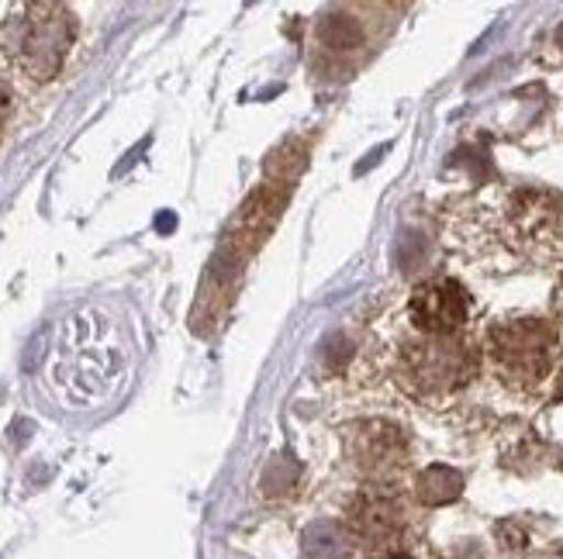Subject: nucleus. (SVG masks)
Here are the masks:
<instances>
[{
    "label": "nucleus",
    "instance_id": "f257e3e1",
    "mask_svg": "<svg viewBox=\"0 0 563 559\" xmlns=\"http://www.w3.org/2000/svg\"><path fill=\"white\" fill-rule=\"evenodd\" d=\"M66 343H59L56 349V362L48 370V383L59 387V394H73L77 401L93 398L97 387L111 383L114 377V353L101 346V335L108 325V318H101L97 311H84L66 318Z\"/></svg>",
    "mask_w": 563,
    "mask_h": 559
},
{
    "label": "nucleus",
    "instance_id": "f03ea898",
    "mask_svg": "<svg viewBox=\"0 0 563 559\" xmlns=\"http://www.w3.org/2000/svg\"><path fill=\"white\" fill-rule=\"evenodd\" d=\"M77 35V21L59 4H29L11 24L14 63L32 80H53Z\"/></svg>",
    "mask_w": 563,
    "mask_h": 559
},
{
    "label": "nucleus",
    "instance_id": "7ed1b4c3",
    "mask_svg": "<svg viewBox=\"0 0 563 559\" xmlns=\"http://www.w3.org/2000/svg\"><path fill=\"white\" fill-rule=\"evenodd\" d=\"M411 314L426 332L432 335H446L463 325V314H467V298L463 290L450 280L443 283H426L411 301Z\"/></svg>",
    "mask_w": 563,
    "mask_h": 559
},
{
    "label": "nucleus",
    "instance_id": "20e7f679",
    "mask_svg": "<svg viewBox=\"0 0 563 559\" xmlns=\"http://www.w3.org/2000/svg\"><path fill=\"white\" fill-rule=\"evenodd\" d=\"M342 546H346V543H342V532L335 525H329V522H318V525H311L305 532V549H308V556L332 559V556L342 552Z\"/></svg>",
    "mask_w": 563,
    "mask_h": 559
},
{
    "label": "nucleus",
    "instance_id": "39448f33",
    "mask_svg": "<svg viewBox=\"0 0 563 559\" xmlns=\"http://www.w3.org/2000/svg\"><path fill=\"white\" fill-rule=\"evenodd\" d=\"M8 111H11V101H8V90L0 87V132H4V125H8Z\"/></svg>",
    "mask_w": 563,
    "mask_h": 559
},
{
    "label": "nucleus",
    "instance_id": "423d86ee",
    "mask_svg": "<svg viewBox=\"0 0 563 559\" xmlns=\"http://www.w3.org/2000/svg\"><path fill=\"white\" fill-rule=\"evenodd\" d=\"M387 559H405V556H387Z\"/></svg>",
    "mask_w": 563,
    "mask_h": 559
}]
</instances>
